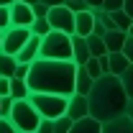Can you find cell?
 Masks as SVG:
<instances>
[{
	"label": "cell",
	"instance_id": "cell-47",
	"mask_svg": "<svg viewBox=\"0 0 133 133\" xmlns=\"http://www.w3.org/2000/svg\"><path fill=\"white\" fill-rule=\"evenodd\" d=\"M64 3H66V0H64Z\"/></svg>",
	"mask_w": 133,
	"mask_h": 133
},
{
	"label": "cell",
	"instance_id": "cell-32",
	"mask_svg": "<svg viewBox=\"0 0 133 133\" xmlns=\"http://www.w3.org/2000/svg\"><path fill=\"white\" fill-rule=\"evenodd\" d=\"M10 108H13V97H10V95H5V97H3V102H0V115H10Z\"/></svg>",
	"mask_w": 133,
	"mask_h": 133
},
{
	"label": "cell",
	"instance_id": "cell-23",
	"mask_svg": "<svg viewBox=\"0 0 133 133\" xmlns=\"http://www.w3.org/2000/svg\"><path fill=\"white\" fill-rule=\"evenodd\" d=\"M49 31H54L51 23H49V18H36L31 23V33H36V36H46Z\"/></svg>",
	"mask_w": 133,
	"mask_h": 133
},
{
	"label": "cell",
	"instance_id": "cell-19",
	"mask_svg": "<svg viewBox=\"0 0 133 133\" xmlns=\"http://www.w3.org/2000/svg\"><path fill=\"white\" fill-rule=\"evenodd\" d=\"M16 66H18V59L13 54L0 51V74H3V77H13V74H16Z\"/></svg>",
	"mask_w": 133,
	"mask_h": 133
},
{
	"label": "cell",
	"instance_id": "cell-20",
	"mask_svg": "<svg viewBox=\"0 0 133 133\" xmlns=\"http://www.w3.org/2000/svg\"><path fill=\"white\" fill-rule=\"evenodd\" d=\"M28 82L26 79H18V77H10V97L13 100H26L28 97Z\"/></svg>",
	"mask_w": 133,
	"mask_h": 133
},
{
	"label": "cell",
	"instance_id": "cell-21",
	"mask_svg": "<svg viewBox=\"0 0 133 133\" xmlns=\"http://www.w3.org/2000/svg\"><path fill=\"white\" fill-rule=\"evenodd\" d=\"M110 16H113V23H115V28L118 31H128V28H131V16H128V13H125V10H113V13H110Z\"/></svg>",
	"mask_w": 133,
	"mask_h": 133
},
{
	"label": "cell",
	"instance_id": "cell-25",
	"mask_svg": "<svg viewBox=\"0 0 133 133\" xmlns=\"http://www.w3.org/2000/svg\"><path fill=\"white\" fill-rule=\"evenodd\" d=\"M72 118L69 115H62V118H56L54 120V133H69V128H72Z\"/></svg>",
	"mask_w": 133,
	"mask_h": 133
},
{
	"label": "cell",
	"instance_id": "cell-35",
	"mask_svg": "<svg viewBox=\"0 0 133 133\" xmlns=\"http://www.w3.org/2000/svg\"><path fill=\"white\" fill-rule=\"evenodd\" d=\"M28 66H31V64H18L13 77H18V79H26V77H28Z\"/></svg>",
	"mask_w": 133,
	"mask_h": 133
},
{
	"label": "cell",
	"instance_id": "cell-45",
	"mask_svg": "<svg viewBox=\"0 0 133 133\" xmlns=\"http://www.w3.org/2000/svg\"><path fill=\"white\" fill-rule=\"evenodd\" d=\"M0 102H3V97H0Z\"/></svg>",
	"mask_w": 133,
	"mask_h": 133
},
{
	"label": "cell",
	"instance_id": "cell-1",
	"mask_svg": "<svg viewBox=\"0 0 133 133\" xmlns=\"http://www.w3.org/2000/svg\"><path fill=\"white\" fill-rule=\"evenodd\" d=\"M77 64L74 62H56V59H36L28 66V90L31 92H54V95H74Z\"/></svg>",
	"mask_w": 133,
	"mask_h": 133
},
{
	"label": "cell",
	"instance_id": "cell-28",
	"mask_svg": "<svg viewBox=\"0 0 133 133\" xmlns=\"http://www.w3.org/2000/svg\"><path fill=\"white\" fill-rule=\"evenodd\" d=\"M102 10H108V13L123 10V0H102Z\"/></svg>",
	"mask_w": 133,
	"mask_h": 133
},
{
	"label": "cell",
	"instance_id": "cell-6",
	"mask_svg": "<svg viewBox=\"0 0 133 133\" xmlns=\"http://www.w3.org/2000/svg\"><path fill=\"white\" fill-rule=\"evenodd\" d=\"M28 38H31V28H26V26H10L8 31H3V49L0 51L16 56Z\"/></svg>",
	"mask_w": 133,
	"mask_h": 133
},
{
	"label": "cell",
	"instance_id": "cell-42",
	"mask_svg": "<svg viewBox=\"0 0 133 133\" xmlns=\"http://www.w3.org/2000/svg\"><path fill=\"white\" fill-rule=\"evenodd\" d=\"M23 3H28V5H36V3H38V0H23Z\"/></svg>",
	"mask_w": 133,
	"mask_h": 133
},
{
	"label": "cell",
	"instance_id": "cell-36",
	"mask_svg": "<svg viewBox=\"0 0 133 133\" xmlns=\"http://www.w3.org/2000/svg\"><path fill=\"white\" fill-rule=\"evenodd\" d=\"M92 33H95V36H105V33H108V28H105L100 21H95V28H92Z\"/></svg>",
	"mask_w": 133,
	"mask_h": 133
},
{
	"label": "cell",
	"instance_id": "cell-11",
	"mask_svg": "<svg viewBox=\"0 0 133 133\" xmlns=\"http://www.w3.org/2000/svg\"><path fill=\"white\" fill-rule=\"evenodd\" d=\"M95 28V16H92V8H87V10H79V13H74V33L77 36H90Z\"/></svg>",
	"mask_w": 133,
	"mask_h": 133
},
{
	"label": "cell",
	"instance_id": "cell-46",
	"mask_svg": "<svg viewBox=\"0 0 133 133\" xmlns=\"http://www.w3.org/2000/svg\"><path fill=\"white\" fill-rule=\"evenodd\" d=\"M0 77H3V74H0Z\"/></svg>",
	"mask_w": 133,
	"mask_h": 133
},
{
	"label": "cell",
	"instance_id": "cell-4",
	"mask_svg": "<svg viewBox=\"0 0 133 133\" xmlns=\"http://www.w3.org/2000/svg\"><path fill=\"white\" fill-rule=\"evenodd\" d=\"M28 100L33 102V108L41 113V118L56 120V118L66 115V102H69L66 95H54V92H28Z\"/></svg>",
	"mask_w": 133,
	"mask_h": 133
},
{
	"label": "cell",
	"instance_id": "cell-13",
	"mask_svg": "<svg viewBox=\"0 0 133 133\" xmlns=\"http://www.w3.org/2000/svg\"><path fill=\"white\" fill-rule=\"evenodd\" d=\"M90 59V49H87V38L84 36H72V62L79 66V64H84Z\"/></svg>",
	"mask_w": 133,
	"mask_h": 133
},
{
	"label": "cell",
	"instance_id": "cell-2",
	"mask_svg": "<svg viewBox=\"0 0 133 133\" xmlns=\"http://www.w3.org/2000/svg\"><path fill=\"white\" fill-rule=\"evenodd\" d=\"M90 115L100 120V123H108L113 118H120L128 113V95L123 90V82L115 74H102L100 79H95L92 90H90Z\"/></svg>",
	"mask_w": 133,
	"mask_h": 133
},
{
	"label": "cell",
	"instance_id": "cell-30",
	"mask_svg": "<svg viewBox=\"0 0 133 133\" xmlns=\"http://www.w3.org/2000/svg\"><path fill=\"white\" fill-rule=\"evenodd\" d=\"M36 133H54V120H49V118H41V123H38Z\"/></svg>",
	"mask_w": 133,
	"mask_h": 133
},
{
	"label": "cell",
	"instance_id": "cell-12",
	"mask_svg": "<svg viewBox=\"0 0 133 133\" xmlns=\"http://www.w3.org/2000/svg\"><path fill=\"white\" fill-rule=\"evenodd\" d=\"M108 74H115V77H120L128 66H131V62H128V56L123 54V51H108Z\"/></svg>",
	"mask_w": 133,
	"mask_h": 133
},
{
	"label": "cell",
	"instance_id": "cell-18",
	"mask_svg": "<svg viewBox=\"0 0 133 133\" xmlns=\"http://www.w3.org/2000/svg\"><path fill=\"white\" fill-rule=\"evenodd\" d=\"M87 49H90V56H105V54H108L105 38H102V36H95V33L87 36Z\"/></svg>",
	"mask_w": 133,
	"mask_h": 133
},
{
	"label": "cell",
	"instance_id": "cell-10",
	"mask_svg": "<svg viewBox=\"0 0 133 133\" xmlns=\"http://www.w3.org/2000/svg\"><path fill=\"white\" fill-rule=\"evenodd\" d=\"M38 51H41V36H36V33H31V38L23 44V49L16 54L18 64H31V62H36L38 59Z\"/></svg>",
	"mask_w": 133,
	"mask_h": 133
},
{
	"label": "cell",
	"instance_id": "cell-26",
	"mask_svg": "<svg viewBox=\"0 0 133 133\" xmlns=\"http://www.w3.org/2000/svg\"><path fill=\"white\" fill-rule=\"evenodd\" d=\"M10 28V5H0V31Z\"/></svg>",
	"mask_w": 133,
	"mask_h": 133
},
{
	"label": "cell",
	"instance_id": "cell-5",
	"mask_svg": "<svg viewBox=\"0 0 133 133\" xmlns=\"http://www.w3.org/2000/svg\"><path fill=\"white\" fill-rule=\"evenodd\" d=\"M10 120L21 133H36L38 123H41V113L33 108V102L28 97L26 100H13V108H10Z\"/></svg>",
	"mask_w": 133,
	"mask_h": 133
},
{
	"label": "cell",
	"instance_id": "cell-41",
	"mask_svg": "<svg viewBox=\"0 0 133 133\" xmlns=\"http://www.w3.org/2000/svg\"><path fill=\"white\" fill-rule=\"evenodd\" d=\"M16 0H0V5H13Z\"/></svg>",
	"mask_w": 133,
	"mask_h": 133
},
{
	"label": "cell",
	"instance_id": "cell-31",
	"mask_svg": "<svg viewBox=\"0 0 133 133\" xmlns=\"http://www.w3.org/2000/svg\"><path fill=\"white\" fill-rule=\"evenodd\" d=\"M31 8H33V16H36V18H46V16H49V5H44L41 0H38L36 5H31Z\"/></svg>",
	"mask_w": 133,
	"mask_h": 133
},
{
	"label": "cell",
	"instance_id": "cell-43",
	"mask_svg": "<svg viewBox=\"0 0 133 133\" xmlns=\"http://www.w3.org/2000/svg\"><path fill=\"white\" fill-rule=\"evenodd\" d=\"M0 49H3V31H0Z\"/></svg>",
	"mask_w": 133,
	"mask_h": 133
},
{
	"label": "cell",
	"instance_id": "cell-39",
	"mask_svg": "<svg viewBox=\"0 0 133 133\" xmlns=\"http://www.w3.org/2000/svg\"><path fill=\"white\" fill-rule=\"evenodd\" d=\"M90 8H102V0H84Z\"/></svg>",
	"mask_w": 133,
	"mask_h": 133
},
{
	"label": "cell",
	"instance_id": "cell-7",
	"mask_svg": "<svg viewBox=\"0 0 133 133\" xmlns=\"http://www.w3.org/2000/svg\"><path fill=\"white\" fill-rule=\"evenodd\" d=\"M49 23L54 31H64L69 36H74V10H69L66 5H56V8H49Z\"/></svg>",
	"mask_w": 133,
	"mask_h": 133
},
{
	"label": "cell",
	"instance_id": "cell-27",
	"mask_svg": "<svg viewBox=\"0 0 133 133\" xmlns=\"http://www.w3.org/2000/svg\"><path fill=\"white\" fill-rule=\"evenodd\" d=\"M0 133H21V131L13 125V120H10V118L0 115Z\"/></svg>",
	"mask_w": 133,
	"mask_h": 133
},
{
	"label": "cell",
	"instance_id": "cell-22",
	"mask_svg": "<svg viewBox=\"0 0 133 133\" xmlns=\"http://www.w3.org/2000/svg\"><path fill=\"white\" fill-rule=\"evenodd\" d=\"M120 82H123V90H125V95H128V100L133 102V64L120 74Z\"/></svg>",
	"mask_w": 133,
	"mask_h": 133
},
{
	"label": "cell",
	"instance_id": "cell-15",
	"mask_svg": "<svg viewBox=\"0 0 133 133\" xmlns=\"http://www.w3.org/2000/svg\"><path fill=\"white\" fill-rule=\"evenodd\" d=\"M102 133H133V120L128 115L113 118V120L102 123Z\"/></svg>",
	"mask_w": 133,
	"mask_h": 133
},
{
	"label": "cell",
	"instance_id": "cell-29",
	"mask_svg": "<svg viewBox=\"0 0 133 133\" xmlns=\"http://www.w3.org/2000/svg\"><path fill=\"white\" fill-rule=\"evenodd\" d=\"M64 5L69 8V10H74V13H79V10H87V8H90L84 0H66Z\"/></svg>",
	"mask_w": 133,
	"mask_h": 133
},
{
	"label": "cell",
	"instance_id": "cell-14",
	"mask_svg": "<svg viewBox=\"0 0 133 133\" xmlns=\"http://www.w3.org/2000/svg\"><path fill=\"white\" fill-rule=\"evenodd\" d=\"M69 133H102V123L95 120L92 115H87V118L74 120V123H72V128H69Z\"/></svg>",
	"mask_w": 133,
	"mask_h": 133
},
{
	"label": "cell",
	"instance_id": "cell-37",
	"mask_svg": "<svg viewBox=\"0 0 133 133\" xmlns=\"http://www.w3.org/2000/svg\"><path fill=\"white\" fill-rule=\"evenodd\" d=\"M123 10L131 16V21H133V0H123Z\"/></svg>",
	"mask_w": 133,
	"mask_h": 133
},
{
	"label": "cell",
	"instance_id": "cell-8",
	"mask_svg": "<svg viewBox=\"0 0 133 133\" xmlns=\"http://www.w3.org/2000/svg\"><path fill=\"white\" fill-rule=\"evenodd\" d=\"M33 21H36V16H33V8L28 3L16 0L10 5V26H26V28H31Z\"/></svg>",
	"mask_w": 133,
	"mask_h": 133
},
{
	"label": "cell",
	"instance_id": "cell-24",
	"mask_svg": "<svg viewBox=\"0 0 133 133\" xmlns=\"http://www.w3.org/2000/svg\"><path fill=\"white\" fill-rule=\"evenodd\" d=\"M84 69L90 72V77H92V79H100V77L105 74V72H102V66H100V59H97V56H90V59L84 62Z\"/></svg>",
	"mask_w": 133,
	"mask_h": 133
},
{
	"label": "cell",
	"instance_id": "cell-44",
	"mask_svg": "<svg viewBox=\"0 0 133 133\" xmlns=\"http://www.w3.org/2000/svg\"><path fill=\"white\" fill-rule=\"evenodd\" d=\"M128 33H131V36H133V23H131V28H128Z\"/></svg>",
	"mask_w": 133,
	"mask_h": 133
},
{
	"label": "cell",
	"instance_id": "cell-3",
	"mask_svg": "<svg viewBox=\"0 0 133 133\" xmlns=\"http://www.w3.org/2000/svg\"><path fill=\"white\" fill-rule=\"evenodd\" d=\"M41 59H56V62H72V36L64 31H49L41 36Z\"/></svg>",
	"mask_w": 133,
	"mask_h": 133
},
{
	"label": "cell",
	"instance_id": "cell-17",
	"mask_svg": "<svg viewBox=\"0 0 133 133\" xmlns=\"http://www.w3.org/2000/svg\"><path fill=\"white\" fill-rule=\"evenodd\" d=\"M105 46H108V51H123V44H125V38H128V31H108L105 36Z\"/></svg>",
	"mask_w": 133,
	"mask_h": 133
},
{
	"label": "cell",
	"instance_id": "cell-38",
	"mask_svg": "<svg viewBox=\"0 0 133 133\" xmlns=\"http://www.w3.org/2000/svg\"><path fill=\"white\" fill-rule=\"evenodd\" d=\"M44 5H49V8H56V5H64V0H41Z\"/></svg>",
	"mask_w": 133,
	"mask_h": 133
},
{
	"label": "cell",
	"instance_id": "cell-40",
	"mask_svg": "<svg viewBox=\"0 0 133 133\" xmlns=\"http://www.w3.org/2000/svg\"><path fill=\"white\" fill-rule=\"evenodd\" d=\"M125 115H128V118L133 120V102H128V113H125Z\"/></svg>",
	"mask_w": 133,
	"mask_h": 133
},
{
	"label": "cell",
	"instance_id": "cell-16",
	"mask_svg": "<svg viewBox=\"0 0 133 133\" xmlns=\"http://www.w3.org/2000/svg\"><path fill=\"white\" fill-rule=\"evenodd\" d=\"M92 84H95V79L90 77V72L84 69V64H79V66H77V79H74V92H79V95H90Z\"/></svg>",
	"mask_w": 133,
	"mask_h": 133
},
{
	"label": "cell",
	"instance_id": "cell-9",
	"mask_svg": "<svg viewBox=\"0 0 133 133\" xmlns=\"http://www.w3.org/2000/svg\"><path fill=\"white\" fill-rule=\"evenodd\" d=\"M66 115L72 118V120H79V118H87V115H90V100H87V95H79V92L69 95Z\"/></svg>",
	"mask_w": 133,
	"mask_h": 133
},
{
	"label": "cell",
	"instance_id": "cell-33",
	"mask_svg": "<svg viewBox=\"0 0 133 133\" xmlns=\"http://www.w3.org/2000/svg\"><path fill=\"white\" fill-rule=\"evenodd\" d=\"M123 54L128 56V62L133 64V36L128 33V38H125V44H123Z\"/></svg>",
	"mask_w": 133,
	"mask_h": 133
},
{
	"label": "cell",
	"instance_id": "cell-34",
	"mask_svg": "<svg viewBox=\"0 0 133 133\" xmlns=\"http://www.w3.org/2000/svg\"><path fill=\"white\" fill-rule=\"evenodd\" d=\"M10 95V77H0V97Z\"/></svg>",
	"mask_w": 133,
	"mask_h": 133
}]
</instances>
